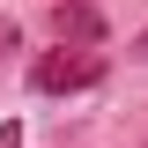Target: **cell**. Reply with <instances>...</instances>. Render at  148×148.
Masks as SVG:
<instances>
[{
    "label": "cell",
    "mask_w": 148,
    "mask_h": 148,
    "mask_svg": "<svg viewBox=\"0 0 148 148\" xmlns=\"http://www.w3.org/2000/svg\"><path fill=\"white\" fill-rule=\"evenodd\" d=\"M96 82H104V59L89 52V45H59V52H45L30 67V89H45V96H59V89H96Z\"/></svg>",
    "instance_id": "6da1fadb"
},
{
    "label": "cell",
    "mask_w": 148,
    "mask_h": 148,
    "mask_svg": "<svg viewBox=\"0 0 148 148\" xmlns=\"http://www.w3.org/2000/svg\"><path fill=\"white\" fill-rule=\"evenodd\" d=\"M52 30H59V45H104V15H96L89 0H52Z\"/></svg>",
    "instance_id": "7a4b0ae2"
},
{
    "label": "cell",
    "mask_w": 148,
    "mask_h": 148,
    "mask_svg": "<svg viewBox=\"0 0 148 148\" xmlns=\"http://www.w3.org/2000/svg\"><path fill=\"white\" fill-rule=\"evenodd\" d=\"M0 148H22V126H15V119H8V126H0Z\"/></svg>",
    "instance_id": "3957f363"
},
{
    "label": "cell",
    "mask_w": 148,
    "mask_h": 148,
    "mask_svg": "<svg viewBox=\"0 0 148 148\" xmlns=\"http://www.w3.org/2000/svg\"><path fill=\"white\" fill-rule=\"evenodd\" d=\"M133 59H148V30H141V37H133Z\"/></svg>",
    "instance_id": "277c9868"
}]
</instances>
